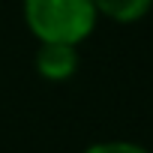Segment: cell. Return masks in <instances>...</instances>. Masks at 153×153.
Wrapping results in <instances>:
<instances>
[{
    "label": "cell",
    "instance_id": "cell-2",
    "mask_svg": "<svg viewBox=\"0 0 153 153\" xmlns=\"http://www.w3.org/2000/svg\"><path fill=\"white\" fill-rule=\"evenodd\" d=\"M78 69V45L69 42H39L36 72L48 81H66Z\"/></svg>",
    "mask_w": 153,
    "mask_h": 153
},
{
    "label": "cell",
    "instance_id": "cell-3",
    "mask_svg": "<svg viewBox=\"0 0 153 153\" xmlns=\"http://www.w3.org/2000/svg\"><path fill=\"white\" fill-rule=\"evenodd\" d=\"M93 6H96V15H105L117 24H132L147 15L153 0H93Z\"/></svg>",
    "mask_w": 153,
    "mask_h": 153
},
{
    "label": "cell",
    "instance_id": "cell-4",
    "mask_svg": "<svg viewBox=\"0 0 153 153\" xmlns=\"http://www.w3.org/2000/svg\"><path fill=\"white\" fill-rule=\"evenodd\" d=\"M84 153H150V150L132 141H99V144H90Z\"/></svg>",
    "mask_w": 153,
    "mask_h": 153
},
{
    "label": "cell",
    "instance_id": "cell-1",
    "mask_svg": "<svg viewBox=\"0 0 153 153\" xmlns=\"http://www.w3.org/2000/svg\"><path fill=\"white\" fill-rule=\"evenodd\" d=\"M93 0H24V21L39 42L78 45L96 27Z\"/></svg>",
    "mask_w": 153,
    "mask_h": 153
}]
</instances>
